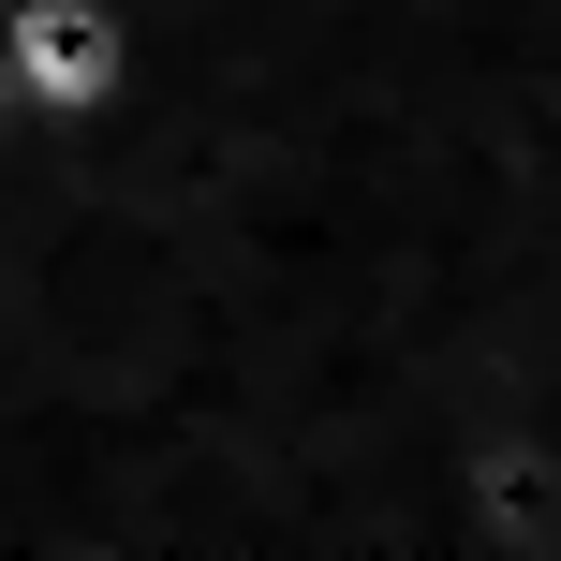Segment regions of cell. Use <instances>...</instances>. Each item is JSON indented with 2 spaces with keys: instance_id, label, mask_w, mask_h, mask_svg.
<instances>
[{
  "instance_id": "cell-2",
  "label": "cell",
  "mask_w": 561,
  "mask_h": 561,
  "mask_svg": "<svg viewBox=\"0 0 561 561\" xmlns=\"http://www.w3.org/2000/svg\"><path fill=\"white\" fill-rule=\"evenodd\" d=\"M0 134H15V75H0Z\"/></svg>"
},
{
  "instance_id": "cell-1",
  "label": "cell",
  "mask_w": 561,
  "mask_h": 561,
  "mask_svg": "<svg viewBox=\"0 0 561 561\" xmlns=\"http://www.w3.org/2000/svg\"><path fill=\"white\" fill-rule=\"evenodd\" d=\"M0 75H15V118L75 148L134 89V0H0Z\"/></svg>"
}]
</instances>
